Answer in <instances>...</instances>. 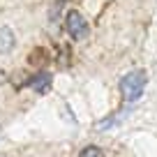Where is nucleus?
<instances>
[{
    "label": "nucleus",
    "mask_w": 157,
    "mask_h": 157,
    "mask_svg": "<svg viewBox=\"0 0 157 157\" xmlns=\"http://www.w3.org/2000/svg\"><path fill=\"white\" fill-rule=\"evenodd\" d=\"M146 83H148V74L143 69L127 72L123 76V81H120V95H123V99L125 102H136L143 95V90H146Z\"/></svg>",
    "instance_id": "1"
},
{
    "label": "nucleus",
    "mask_w": 157,
    "mask_h": 157,
    "mask_svg": "<svg viewBox=\"0 0 157 157\" xmlns=\"http://www.w3.org/2000/svg\"><path fill=\"white\" fill-rule=\"evenodd\" d=\"M65 30H67V35L74 39V42H81V39L88 37L90 25H88V21L83 19L81 12L72 10V12H67V16H65Z\"/></svg>",
    "instance_id": "2"
},
{
    "label": "nucleus",
    "mask_w": 157,
    "mask_h": 157,
    "mask_svg": "<svg viewBox=\"0 0 157 157\" xmlns=\"http://www.w3.org/2000/svg\"><path fill=\"white\" fill-rule=\"evenodd\" d=\"M16 44V37L10 25H0V53H10Z\"/></svg>",
    "instance_id": "3"
},
{
    "label": "nucleus",
    "mask_w": 157,
    "mask_h": 157,
    "mask_svg": "<svg viewBox=\"0 0 157 157\" xmlns=\"http://www.w3.org/2000/svg\"><path fill=\"white\" fill-rule=\"evenodd\" d=\"M28 86H30V88H35V90H39V93H44V90H49V86H51V74L49 72L37 74Z\"/></svg>",
    "instance_id": "4"
},
{
    "label": "nucleus",
    "mask_w": 157,
    "mask_h": 157,
    "mask_svg": "<svg viewBox=\"0 0 157 157\" xmlns=\"http://www.w3.org/2000/svg\"><path fill=\"white\" fill-rule=\"evenodd\" d=\"M102 155H104V150L99 146H86L78 157H102Z\"/></svg>",
    "instance_id": "5"
}]
</instances>
